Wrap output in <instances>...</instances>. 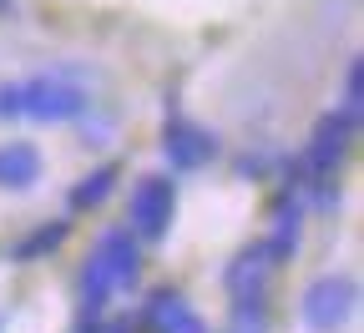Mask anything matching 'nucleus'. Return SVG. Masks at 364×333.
<instances>
[{
	"mask_svg": "<svg viewBox=\"0 0 364 333\" xmlns=\"http://www.w3.org/2000/svg\"><path fill=\"white\" fill-rule=\"evenodd\" d=\"M112 187H117V167H91V172L71 187L66 207H71V212H91V207H102V202L112 197Z\"/></svg>",
	"mask_w": 364,
	"mask_h": 333,
	"instance_id": "nucleus-13",
	"label": "nucleus"
},
{
	"mask_svg": "<svg viewBox=\"0 0 364 333\" xmlns=\"http://www.w3.org/2000/svg\"><path fill=\"white\" fill-rule=\"evenodd\" d=\"M136 278H142V248H136L132 227H107L97 237V248L86 253L81 273H76V303L86 318H97L117 293L136 288Z\"/></svg>",
	"mask_w": 364,
	"mask_h": 333,
	"instance_id": "nucleus-1",
	"label": "nucleus"
},
{
	"mask_svg": "<svg viewBox=\"0 0 364 333\" xmlns=\"http://www.w3.org/2000/svg\"><path fill=\"white\" fill-rule=\"evenodd\" d=\"M16 116H21V81L0 86V121H16Z\"/></svg>",
	"mask_w": 364,
	"mask_h": 333,
	"instance_id": "nucleus-15",
	"label": "nucleus"
},
{
	"mask_svg": "<svg viewBox=\"0 0 364 333\" xmlns=\"http://www.w3.org/2000/svg\"><path fill=\"white\" fill-rule=\"evenodd\" d=\"M142 328H152V333H213L208 318H203L188 298H182L177 288L147 293V303H142Z\"/></svg>",
	"mask_w": 364,
	"mask_h": 333,
	"instance_id": "nucleus-7",
	"label": "nucleus"
},
{
	"mask_svg": "<svg viewBox=\"0 0 364 333\" xmlns=\"http://www.w3.org/2000/svg\"><path fill=\"white\" fill-rule=\"evenodd\" d=\"M354 303H359V283L344 278V273H324V278H314L309 288H304L299 318H304L309 333H339L349 323Z\"/></svg>",
	"mask_w": 364,
	"mask_h": 333,
	"instance_id": "nucleus-3",
	"label": "nucleus"
},
{
	"mask_svg": "<svg viewBox=\"0 0 364 333\" xmlns=\"http://www.w3.org/2000/svg\"><path fill=\"white\" fill-rule=\"evenodd\" d=\"M16 16V0H0V21H11Z\"/></svg>",
	"mask_w": 364,
	"mask_h": 333,
	"instance_id": "nucleus-16",
	"label": "nucleus"
},
{
	"mask_svg": "<svg viewBox=\"0 0 364 333\" xmlns=\"http://www.w3.org/2000/svg\"><path fill=\"white\" fill-rule=\"evenodd\" d=\"M41 182V152L31 141H0V187L6 192H31Z\"/></svg>",
	"mask_w": 364,
	"mask_h": 333,
	"instance_id": "nucleus-9",
	"label": "nucleus"
},
{
	"mask_svg": "<svg viewBox=\"0 0 364 333\" xmlns=\"http://www.w3.org/2000/svg\"><path fill=\"white\" fill-rule=\"evenodd\" d=\"M91 111V97L61 76H31L21 81V116L31 121H76Z\"/></svg>",
	"mask_w": 364,
	"mask_h": 333,
	"instance_id": "nucleus-5",
	"label": "nucleus"
},
{
	"mask_svg": "<svg viewBox=\"0 0 364 333\" xmlns=\"http://www.w3.org/2000/svg\"><path fill=\"white\" fill-rule=\"evenodd\" d=\"M268 273H273V258H268V248H263V243H253V248H243L233 263L223 268V288H228V293L268 288Z\"/></svg>",
	"mask_w": 364,
	"mask_h": 333,
	"instance_id": "nucleus-10",
	"label": "nucleus"
},
{
	"mask_svg": "<svg viewBox=\"0 0 364 333\" xmlns=\"http://www.w3.org/2000/svg\"><path fill=\"white\" fill-rule=\"evenodd\" d=\"M127 217H132V237L142 243H162L172 232V217H177V182L152 172L132 187V202H127Z\"/></svg>",
	"mask_w": 364,
	"mask_h": 333,
	"instance_id": "nucleus-4",
	"label": "nucleus"
},
{
	"mask_svg": "<svg viewBox=\"0 0 364 333\" xmlns=\"http://www.w3.org/2000/svg\"><path fill=\"white\" fill-rule=\"evenodd\" d=\"M354 126H359V121H354L344 107L318 116V126H314V136H309V147H304V157H299V167H289V187H314V182H329V177L339 172L344 152H349Z\"/></svg>",
	"mask_w": 364,
	"mask_h": 333,
	"instance_id": "nucleus-2",
	"label": "nucleus"
},
{
	"mask_svg": "<svg viewBox=\"0 0 364 333\" xmlns=\"http://www.w3.org/2000/svg\"><path fill=\"white\" fill-rule=\"evenodd\" d=\"M223 333H268V288L233 293V303H228V323H223Z\"/></svg>",
	"mask_w": 364,
	"mask_h": 333,
	"instance_id": "nucleus-11",
	"label": "nucleus"
},
{
	"mask_svg": "<svg viewBox=\"0 0 364 333\" xmlns=\"http://www.w3.org/2000/svg\"><path fill=\"white\" fill-rule=\"evenodd\" d=\"M299 227H304V197L284 192V197H279V207H273V232L263 237V248H268L273 268L289 263V258L299 253Z\"/></svg>",
	"mask_w": 364,
	"mask_h": 333,
	"instance_id": "nucleus-8",
	"label": "nucleus"
},
{
	"mask_svg": "<svg viewBox=\"0 0 364 333\" xmlns=\"http://www.w3.org/2000/svg\"><path fill=\"white\" fill-rule=\"evenodd\" d=\"M359 76H364V61L354 56L349 61V71H344V111L359 121V111H364V91H359Z\"/></svg>",
	"mask_w": 364,
	"mask_h": 333,
	"instance_id": "nucleus-14",
	"label": "nucleus"
},
{
	"mask_svg": "<svg viewBox=\"0 0 364 333\" xmlns=\"http://www.w3.org/2000/svg\"><path fill=\"white\" fill-rule=\"evenodd\" d=\"M66 232H71L66 217H61V222H41L36 232H26L21 243L11 248V258H16V263H41V258H51V253L66 243Z\"/></svg>",
	"mask_w": 364,
	"mask_h": 333,
	"instance_id": "nucleus-12",
	"label": "nucleus"
},
{
	"mask_svg": "<svg viewBox=\"0 0 364 333\" xmlns=\"http://www.w3.org/2000/svg\"><path fill=\"white\" fill-rule=\"evenodd\" d=\"M162 157L172 162V172H198L218 157V136L208 126L188 121V116H172L162 126Z\"/></svg>",
	"mask_w": 364,
	"mask_h": 333,
	"instance_id": "nucleus-6",
	"label": "nucleus"
},
{
	"mask_svg": "<svg viewBox=\"0 0 364 333\" xmlns=\"http://www.w3.org/2000/svg\"><path fill=\"white\" fill-rule=\"evenodd\" d=\"M0 328H6V318H0Z\"/></svg>",
	"mask_w": 364,
	"mask_h": 333,
	"instance_id": "nucleus-17",
	"label": "nucleus"
}]
</instances>
